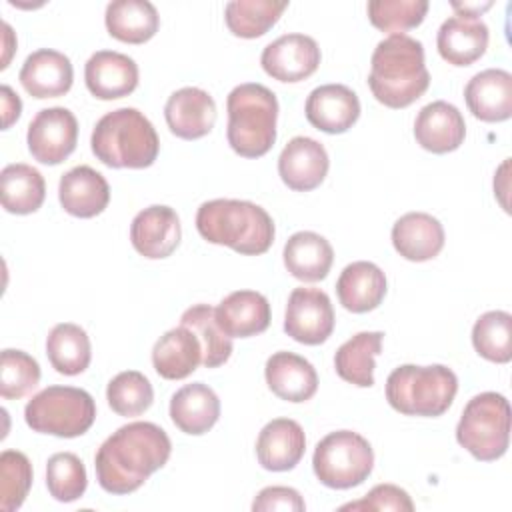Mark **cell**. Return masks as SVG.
Returning a JSON list of instances; mask_svg holds the SVG:
<instances>
[{
	"label": "cell",
	"mask_w": 512,
	"mask_h": 512,
	"mask_svg": "<svg viewBox=\"0 0 512 512\" xmlns=\"http://www.w3.org/2000/svg\"><path fill=\"white\" fill-rule=\"evenodd\" d=\"M172 452L168 434L154 422H130L112 432L94 456L96 478L110 494L136 492Z\"/></svg>",
	"instance_id": "6da1fadb"
},
{
	"label": "cell",
	"mask_w": 512,
	"mask_h": 512,
	"mask_svg": "<svg viewBox=\"0 0 512 512\" xmlns=\"http://www.w3.org/2000/svg\"><path fill=\"white\" fill-rule=\"evenodd\" d=\"M368 86L388 108H406L416 102L430 86L422 42L408 34H390L380 40L370 58Z\"/></svg>",
	"instance_id": "7a4b0ae2"
},
{
	"label": "cell",
	"mask_w": 512,
	"mask_h": 512,
	"mask_svg": "<svg viewBox=\"0 0 512 512\" xmlns=\"http://www.w3.org/2000/svg\"><path fill=\"white\" fill-rule=\"evenodd\" d=\"M196 230L206 242L228 246L246 256L264 254L276 234L272 216L262 206L234 198H216L200 204Z\"/></svg>",
	"instance_id": "3957f363"
},
{
	"label": "cell",
	"mask_w": 512,
	"mask_h": 512,
	"mask_svg": "<svg viewBox=\"0 0 512 512\" xmlns=\"http://www.w3.org/2000/svg\"><path fill=\"white\" fill-rule=\"evenodd\" d=\"M90 148L110 168H148L158 156L160 140L152 122L140 110L126 106L96 122Z\"/></svg>",
	"instance_id": "277c9868"
},
{
	"label": "cell",
	"mask_w": 512,
	"mask_h": 512,
	"mask_svg": "<svg viewBox=\"0 0 512 512\" xmlns=\"http://www.w3.org/2000/svg\"><path fill=\"white\" fill-rule=\"evenodd\" d=\"M230 148L244 158L264 156L276 142L278 100L276 94L258 82L238 84L226 98Z\"/></svg>",
	"instance_id": "5b68a950"
},
{
	"label": "cell",
	"mask_w": 512,
	"mask_h": 512,
	"mask_svg": "<svg viewBox=\"0 0 512 512\" xmlns=\"http://www.w3.org/2000/svg\"><path fill=\"white\" fill-rule=\"evenodd\" d=\"M458 392L456 374L444 364H402L386 380L388 404L404 416H442Z\"/></svg>",
	"instance_id": "8992f818"
},
{
	"label": "cell",
	"mask_w": 512,
	"mask_h": 512,
	"mask_svg": "<svg viewBox=\"0 0 512 512\" xmlns=\"http://www.w3.org/2000/svg\"><path fill=\"white\" fill-rule=\"evenodd\" d=\"M26 424L40 434L76 438L96 420L94 398L76 386H48L34 394L24 408Z\"/></svg>",
	"instance_id": "52a82bcc"
},
{
	"label": "cell",
	"mask_w": 512,
	"mask_h": 512,
	"mask_svg": "<svg viewBox=\"0 0 512 512\" xmlns=\"http://www.w3.org/2000/svg\"><path fill=\"white\" fill-rule=\"evenodd\" d=\"M456 440L476 460L492 462L510 444V404L498 392H482L468 400L456 426Z\"/></svg>",
	"instance_id": "ba28073f"
},
{
	"label": "cell",
	"mask_w": 512,
	"mask_h": 512,
	"mask_svg": "<svg viewBox=\"0 0 512 512\" xmlns=\"http://www.w3.org/2000/svg\"><path fill=\"white\" fill-rule=\"evenodd\" d=\"M312 468L324 486L348 490L370 476L374 468V450L362 434L336 430L316 444Z\"/></svg>",
	"instance_id": "9c48e42d"
},
{
	"label": "cell",
	"mask_w": 512,
	"mask_h": 512,
	"mask_svg": "<svg viewBox=\"0 0 512 512\" xmlns=\"http://www.w3.org/2000/svg\"><path fill=\"white\" fill-rule=\"evenodd\" d=\"M334 308L328 294L320 288H294L288 296L284 332L308 346L326 342L334 330Z\"/></svg>",
	"instance_id": "30bf717a"
},
{
	"label": "cell",
	"mask_w": 512,
	"mask_h": 512,
	"mask_svg": "<svg viewBox=\"0 0 512 512\" xmlns=\"http://www.w3.org/2000/svg\"><path fill=\"white\" fill-rule=\"evenodd\" d=\"M26 142L34 160L56 166L76 150L78 120L64 106L44 108L28 124Z\"/></svg>",
	"instance_id": "8fae6325"
},
{
	"label": "cell",
	"mask_w": 512,
	"mask_h": 512,
	"mask_svg": "<svg viewBox=\"0 0 512 512\" xmlns=\"http://www.w3.org/2000/svg\"><path fill=\"white\" fill-rule=\"evenodd\" d=\"M260 64L274 80L300 82L316 72L320 48L312 36L284 34L262 50Z\"/></svg>",
	"instance_id": "7c38bea8"
},
{
	"label": "cell",
	"mask_w": 512,
	"mask_h": 512,
	"mask_svg": "<svg viewBox=\"0 0 512 512\" xmlns=\"http://www.w3.org/2000/svg\"><path fill=\"white\" fill-rule=\"evenodd\" d=\"M182 228L174 208L154 204L140 210L130 224V242L138 254L150 260L168 258L180 244Z\"/></svg>",
	"instance_id": "4fadbf2b"
},
{
	"label": "cell",
	"mask_w": 512,
	"mask_h": 512,
	"mask_svg": "<svg viewBox=\"0 0 512 512\" xmlns=\"http://www.w3.org/2000/svg\"><path fill=\"white\" fill-rule=\"evenodd\" d=\"M330 168L326 148L310 136H294L278 156V174L282 182L296 192L318 188Z\"/></svg>",
	"instance_id": "5bb4252c"
},
{
	"label": "cell",
	"mask_w": 512,
	"mask_h": 512,
	"mask_svg": "<svg viewBox=\"0 0 512 512\" xmlns=\"http://www.w3.org/2000/svg\"><path fill=\"white\" fill-rule=\"evenodd\" d=\"M304 114L316 130L342 134L356 124L360 100L356 92L344 84H322L308 94Z\"/></svg>",
	"instance_id": "9a60e30c"
},
{
	"label": "cell",
	"mask_w": 512,
	"mask_h": 512,
	"mask_svg": "<svg viewBox=\"0 0 512 512\" xmlns=\"http://www.w3.org/2000/svg\"><path fill=\"white\" fill-rule=\"evenodd\" d=\"M164 118L174 136L182 140H198L214 128L216 102L206 90L184 86L172 92L166 100Z\"/></svg>",
	"instance_id": "2e32d148"
},
{
	"label": "cell",
	"mask_w": 512,
	"mask_h": 512,
	"mask_svg": "<svg viewBox=\"0 0 512 512\" xmlns=\"http://www.w3.org/2000/svg\"><path fill=\"white\" fill-rule=\"evenodd\" d=\"M466 136V122L462 112L446 102L434 100L420 108L414 120L416 142L432 154H448L460 148Z\"/></svg>",
	"instance_id": "e0dca14e"
},
{
	"label": "cell",
	"mask_w": 512,
	"mask_h": 512,
	"mask_svg": "<svg viewBox=\"0 0 512 512\" xmlns=\"http://www.w3.org/2000/svg\"><path fill=\"white\" fill-rule=\"evenodd\" d=\"M84 80L98 100L124 98L138 86V64L128 54L98 50L84 66Z\"/></svg>",
	"instance_id": "ac0fdd59"
},
{
	"label": "cell",
	"mask_w": 512,
	"mask_h": 512,
	"mask_svg": "<svg viewBox=\"0 0 512 512\" xmlns=\"http://www.w3.org/2000/svg\"><path fill=\"white\" fill-rule=\"evenodd\" d=\"M20 84L34 98H58L72 88L74 68L66 54L40 48L32 52L20 68Z\"/></svg>",
	"instance_id": "d6986e66"
},
{
	"label": "cell",
	"mask_w": 512,
	"mask_h": 512,
	"mask_svg": "<svg viewBox=\"0 0 512 512\" xmlns=\"http://www.w3.org/2000/svg\"><path fill=\"white\" fill-rule=\"evenodd\" d=\"M306 436L302 426L292 418L270 420L256 438V458L264 470H292L304 456Z\"/></svg>",
	"instance_id": "ffe728a7"
},
{
	"label": "cell",
	"mask_w": 512,
	"mask_h": 512,
	"mask_svg": "<svg viewBox=\"0 0 512 512\" xmlns=\"http://www.w3.org/2000/svg\"><path fill=\"white\" fill-rule=\"evenodd\" d=\"M464 100L474 118L482 122H504L512 116V74L502 68H488L474 74Z\"/></svg>",
	"instance_id": "44dd1931"
},
{
	"label": "cell",
	"mask_w": 512,
	"mask_h": 512,
	"mask_svg": "<svg viewBox=\"0 0 512 512\" xmlns=\"http://www.w3.org/2000/svg\"><path fill=\"white\" fill-rule=\"evenodd\" d=\"M58 200L62 208L76 218H94L110 202V186L106 178L82 164L62 174L58 184Z\"/></svg>",
	"instance_id": "7402d4cb"
},
{
	"label": "cell",
	"mask_w": 512,
	"mask_h": 512,
	"mask_svg": "<svg viewBox=\"0 0 512 512\" xmlns=\"http://www.w3.org/2000/svg\"><path fill=\"white\" fill-rule=\"evenodd\" d=\"M216 322L230 338H250L270 326V302L256 290H236L216 306Z\"/></svg>",
	"instance_id": "603a6c76"
},
{
	"label": "cell",
	"mask_w": 512,
	"mask_h": 512,
	"mask_svg": "<svg viewBox=\"0 0 512 512\" xmlns=\"http://www.w3.org/2000/svg\"><path fill=\"white\" fill-rule=\"evenodd\" d=\"M268 388L286 402H306L318 390L316 368L294 352H274L264 366Z\"/></svg>",
	"instance_id": "cb8c5ba5"
},
{
	"label": "cell",
	"mask_w": 512,
	"mask_h": 512,
	"mask_svg": "<svg viewBox=\"0 0 512 512\" xmlns=\"http://www.w3.org/2000/svg\"><path fill=\"white\" fill-rule=\"evenodd\" d=\"M396 252L410 262H426L444 248V228L438 218L426 212H408L392 226Z\"/></svg>",
	"instance_id": "d4e9b609"
},
{
	"label": "cell",
	"mask_w": 512,
	"mask_h": 512,
	"mask_svg": "<svg viewBox=\"0 0 512 512\" xmlns=\"http://www.w3.org/2000/svg\"><path fill=\"white\" fill-rule=\"evenodd\" d=\"M490 32L480 18H446L436 34L440 56L452 66H470L488 48Z\"/></svg>",
	"instance_id": "484cf974"
},
{
	"label": "cell",
	"mask_w": 512,
	"mask_h": 512,
	"mask_svg": "<svg viewBox=\"0 0 512 512\" xmlns=\"http://www.w3.org/2000/svg\"><path fill=\"white\" fill-rule=\"evenodd\" d=\"M220 418V400L204 382H192L176 390L170 398V420L190 436L208 432Z\"/></svg>",
	"instance_id": "4316f807"
},
{
	"label": "cell",
	"mask_w": 512,
	"mask_h": 512,
	"mask_svg": "<svg viewBox=\"0 0 512 512\" xmlns=\"http://www.w3.org/2000/svg\"><path fill=\"white\" fill-rule=\"evenodd\" d=\"M202 364V344L184 324L162 334L152 348V366L166 380L188 378Z\"/></svg>",
	"instance_id": "83f0119b"
},
{
	"label": "cell",
	"mask_w": 512,
	"mask_h": 512,
	"mask_svg": "<svg viewBox=\"0 0 512 512\" xmlns=\"http://www.w3.org/2000/svg\"><path fill=\"white\" fill-rule=\"evenodd\" d=\"M336 294L346 310L354 314L370 312L378 308L386 296V276L374 262H352L340 272Z\"/></svg>",
	"instance_id": "f1b7e54d"
},
{
	"label": "cell",
	"mask_w": 512,
	"mask_h": 512,
	"mask_svg": "<svg viewBox=\"0 0 512 512\" xmlns=\"http://www.w3.org/2000/svg\"><path fill=\"white\" fill-rule=\"evenodd\" d=\"M284 266L302 282L324 280L334 262V250L330 242L310 230L292 234L284 244Z\"/></svg>",
	"instance_id": "f546056e"
},
{
	"label": "cell",
	"mask_w": 512,
	"mask_h": 512,
	"mask_svg": "<svg viewBox=\"0 0 512 512\" xmlns=\"http://www.w3.org/2000/svg\"><path fill=\"white\" fill-rule=\"evenodd\" d=\"M104 22L112 38L128 44H144L158 32L160 16L148 0H114L106 6Z\"/></svg>",
	"instance_id": "4dcf8cb0"
},
{
	"label": "cell",
	"mask_w": 512,
	"mask_h": 512,
	"mask_svg": "<svg viewBox=\"0 0 512 512\" xmlns=\"http://www.w3.org/2000/svg\"><path fill=\"white\" fill-rule=\"evenodd\" d=\"M2 206L10 214L36 212L46 196L44 176L30 164H8L0 172Z\"/></svg>",
	"instance_id": "1f68e13d"
},
{
	"label": "cell",
	"mask_w": 512,
	"mask_h": 512,
	"mask_svg": "<svg viewBox=\"0 0 512 512\" xmlns=\"http://www.w3.org/2000/svg\"><path fill=\"white\" fill-rule=\"evenodd\" d=\"M382 332H358L334 354L336 374L360 388L374 384V360L382 350Z\"/></svg>",
	"instance_id": "d6a6232c"
},
{
	"label": "cell",
	"mask_w": 512,
	"mask_h": 512,
	"mask_svg": "<svg viewBox=\"0 0 512 512\" xmlns=\"http://www.w3.org/2000/svg\"><path fill=\"white\" fill-rule=\"evenodd\" d=\"M46 354L56 372L64 376L82 374L92 360L90 338L82 326L60 322L46 338Z\"/></svg>",
	"instance_id": "836d02e7"
},
{
	"label": "cell",
	"mask_w": 512,
	"mask_h": 512,
	"mask_svg": "<svg viewBox=\"0 0 512 512\" xmlns=\"http://www.w3.org/2000/svg\"><path fill=\"white\" fill-rule=\"evenodd\" d=\"M180 324L188 326L202 344V364L206 368L222 366L232 354V338L222 332L216 322V308L210 304H194L184 310Z\"/></svg>",
	"instance_id": "e575fe53"
},
{
	"label": "cell",
	"mask_w": 512,
	"mask_h": 512,
	"mask_svg": "<svg viewBox=\"0 0 512 512\" xmlns=\"http://www.w3.org/2000/svg\"><path fill=\"white\" fill-rule=\"evenodd\" d=\"M288 8V2L274 0H232L224 8L228 30L238 38H258L266 34Z\"/></svg>",
	"instance_id": "d590c367"
},
{
	"label": "cell",
	"mask_w": 512,
	"mask_h": 512,
	"mask_svg": "<svg viewBox=\"0 0 512 512\" xmlns=\"http://www.w3.org/2000/svg\"><path fill=\"white\" fill-rule=\"evenodd\" d=\"M474 350L496 364L512 360V316L504 310L484 312L472 328Z\"/></svg>",
	"instance_id": "8d00e7d4"
},
{
	"label": "cell",
	"mask_w": 512,
	"mask_h": 512,
	"mask_svg": "<svg viewBox=\"0 0 512 512\" xmlns=\"http://www.w3.org/2000/svg\"><path fill=\"white\" fill-rule=\"evenodd\" d=\"M108 406L118 416H140L154 402V390L150 380L138 370H124L116 374L106 388Z\"/></svg>",
	"instance_id": "74e56055"
},
{
	"label": "cell",
	"mask_w": 512,
	"mask_h": 512,
	"mask_svg": "<svg viewBox=\"0 0 512 512\" xmlns=\"http://www.w3.org/2000/svg\"><path fill=\"white\" fill-rule=\"evenodd\" d=\"M46 486L58 502L78 500L88 486L84 462L72 452L52 454L46 462Z\"/></svg>",
	"instance_id": "f35d334b"
},
{
	"label": "cell",
	"mask_w": 512,
	"mask_h": 512,
	"mask_svg": "<svg viewBox=\"0 0 512 512\" xmlns=\"http://www.w3.org/2000/svg\"><path fill=\"white\" fill-rule=\"evenodd\" d=\"M368 20L382 32L404 34L422 24L428 2L426 0H370L366 6Z\"/></svg>",
	"instance_id": "ab89813d"
},
{
	"label": "cell",
	"mask_w": 512,
	"mask_h": 512,
	"mask_svg": "<svg viewBox=\"0 0 512 512\" xmlns=\"http://www.w3.org/2000/svg\"><path fill=\"white\" fill-rule=\"evenodd\" d=\"M32 486V464L20 450H4L0 454V510H18Z\"/></svg>",
	"instance_id": "60d3db41"
},
{
	"label": "cell",
	"mask_w": 512,
	"mask_h": 512,
	"mask_svg": "<svg viewBox=\"0 0 512 512\" xmlns=\"http://www.w3.org/2000/svg\"><path fill=\"white\" fill-rule=\"evenodd\" d=\"M40 382L38 362L24 350H2L0 358V396L18 400L28 396Z\"/></svg>",
	"instance_id": "b9f144b4"
},
{
	"label": "cell",
	"mask_w": 512,
	"mask_h": 512,
	"mask_svg": "<svg viewBox=\"0 0 512 512\" xmlns=\"http://www.w3.org/2000/svg\"><path fill=\"white\" fill-rule=\"evenodd\" d=\"M340 510H398L412 512L414 502L406 490L394 484H378L364 498L340 506Z\"/></svg>",
	"instance_id": "7bdbcfd3"
},
{
	"label": "cell",
	"mask_w": 512,
	"mask_h": 512,
	"mask_svg": "<svg viewBox=\"0 0 512 512\" xmlns=\"http://www.w3.org/2000/svg\"><path fill=\"white\" fill-rule=\"evenodd\" d=\"M252 510L254 512H270V510L302 512L306 510V504L300 492L290 486H266L254 498Z\"/></svg>",
	"instance_id": "ee69618b"
},
{
	"label": "cell",
	"mask_w": 512,
	"mask_h": 512,
	"mask_svg": "<svg viewBox=\"0 0 512 512\" xmlns=\"http://www.w3.org/2000/svg\"><path fill=\"white\" fill-rule=\"evenodd\" d=\"M0 100H2V128L6 130L20 118L22 102H20L18 94H14V90L8 84H2Z\"/></svg>",
	"instance_id": "f6af8a7d"
},
{
	"label": "cell",
	"mask_w": 512,
	"mask_h": 512,
	"mask_svg": "<svg viewBox=\"0 0 512 512\" xmlns=\"http://www.w3.org/2000/svg\"><path fill=\"white\" fill-rule=\"evenodd\" d=\"M458 14L456 16H462V18H478L482 12H486L492 2L486 0V2H452L450 4Z\"/></svg>",
	"instance_id": "bcb514c9"
},
{
	"label": "cell",
	"mask_w": 512,
	"mask_h": 512,
	"mask_svg": "<svg viewBox=\"0 0 512 512\" xmlns=\"http://www.w3.org/2000/svg\"><path fill=\"white\" fill-rule=\"evenodd\" d=\"M2 44H4V60H2V64H0V68L4 70L6 66H8V62H10V56H12V52H14V48H16V38H14V34H12V28H10V24L8 22H4L2 24Z\"/></svg>",
	"instance_id": "7dc6e473"
}]
</instances>
